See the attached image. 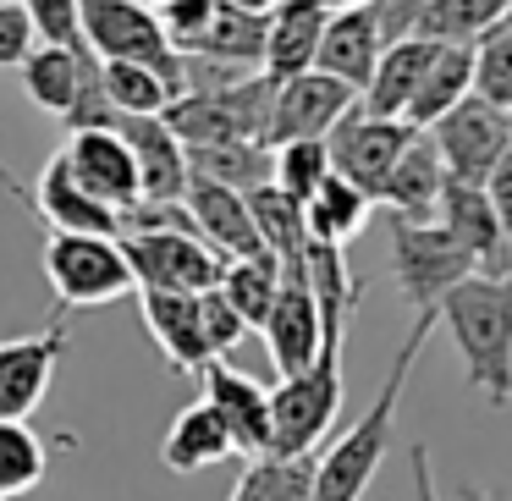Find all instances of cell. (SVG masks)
I'll return each mask as SVG.
<instances>
[{"mask_svg": "<svg viewBox=\"0 0 512 501\" xmlns=\"http://www.w3.org/2000/svg\"><path fill=\"white\" fill-rule=\"evenodd\" d=\"M430 331H435V309L419 314V320H413V331L402 336L397 364H391L386 380H380V397L364 408V419H353L320 457H314V501H364L369 496V485H375L380 463H386V452H391L402 386H408V375H413V364H419Z\"/></svg>", "mask_w": 512, "mask_h": 501, "instance_id": "1", "label": "cell"}, {"mask_svg": "<svg viewBox=\"0 0 512 501\" xmlns=\"http://www.w3.org/2000/svg\"><path fill=\"white\" fill-rule=\"evenodd\" d=\"M435 320H446L452 347L468 369V386L490 402H512V276H468L435 303Z\"/></svg>", "mask_w": 512, "mask_h": 501, "instance_id": "2", "label": "cell"}, {"mask_svg": "<svg viewBox=\"0 0 512 501\" xmlns=\"http://www.w3.org/2000/svg\"><path fill=\"white\" fill-rule=\"evenodd\" d=\"M270 105H276V78H270V72H248V78L221 83V89H188V94H177V100L160 111V122L177 133L182 149L237 144V138L265 144Z\"/></svg>", "mask_w": 512, "mask_h": 501, "instance_id": "3", "label": "cell"}, {"mask_svg": "<svg viewBox=\"0 0 512 501\" xmlns=\"http://www.w3.org/2000/svg\"><path fill=\"white\" fill-rule=\"evenodd\" d=\"M342 413V342H325L303 375L270 391V457H303Z\"/></svg>", "mask_w": 512, "mask_h": 501, "instance_id": "4", "label": "cell"}, {"mask_svg": "<svg viewBox=\"0 0 512 501\" xmlns=\"http://www.w3.org/2000/svg\"><path fill=\"white\" fill-rule=\"evenodd\" d=\"M45 281L61 309H100L133 292V265L122 237H83V232H45Z\"/></svg>", "mask_w": 512, "mask_h": 501, "instance_id": "5", "label": "cell"}, {"mask_svg": "<svg viewBox=\"0 0 512 501\" xmlns=\"http://www.w3.org/2000/svg\"><path fill=\"white\" fill-rule=\"evenodd\" d=\"M474 270L479 265L468 259V248L441 221H397L391 215V281L419 314H430Z\"/></svg>", "mask_w": 512, "mask_h": 501, "instance_id": "6", "label": "cell"}, {"mask_svg": "<svg viewBox=\"0 0 512 501\" xmlns=\"http://www.w3.org/2000/svg\"><path fill=\"white\" fill-rule=\"evenodd\" d=\"M78 17L83 39L100 61H144V67L166 72L182 94V56L171 50L155 6H144V0H78Z\"/></svg>", "mask_w": 512, "mask_h": 501, "instance_id": "7", "label": "cell"}, {"mask_svg": "<svg viewBox=\"0 0 512 501\" xmlns=\"http://www.w3.org/2000/svg\"><path fill=\"white\" fill-rule=\"evenodd\" d=\"M507 138H512V116L501 111V105L479 100V94H468L463 105H452V111L430 127V144H435V155H441L446 177L474 182V188H485V177L496 171Z\"/></svg>", "mask_w": 512, "mask_h": 501, "instance_id": "8", "label": "cell"}, {"mask_svg": "<svg viewBox=\"0 0 512 501\" xmlns=\"http://www.w3.org/2000/svg\"><path fill=\"white\" fill-rule=\"evenodd\" d=\"M122 254L138 287L155 292H210L226 270V254L188 232H122Z\"/></svg>", "mask_w": 512, "mask_h": 501, "instance_id": "9", "label": "cell"}, {"mask_svg": "<svg viewBox=\"0 0 512 501\" xmlns=\"http://www.w3.org/2000/svg\"><path fill=\"white\" fill-rule=\"evenodd\" d=\"M413 133H419V127H408V122H380V116H364V111L353 105V111H347L342 122L325 133L331 171H336V177H347L358 193L380 199V188H386L397 155L413 144Z\"/></svg>", "mask_w": 512, "mask_h": 501, "instance_id": "10", "label": "cell"}, {"mask_svg": "<svg viewBox=\"0 0 512 501\" xmlns=\"http://www.w3.org/2000/svg\"><path fill=\"white\" fill-rule=\"evenodd\" d=\"M259 331H265V342H270V364H276L281 380L303 375V369L320 358V347H325L320 303H314V292H309L303 265H281L276 298H270V314H265Z\"/></svg>", "mask_w": 512, "mask_h": 501, "instance_id": "11", "label": "cell"}, {"mask_svg": "<svg viewBox=\"0 0 512 501\" xmlns=\"http://www.w3.org/2000/svg\"><path fill=\"white\" fill-rule=\"evenodd\" d=\"M353 105H358V94L342 78H325L314 67L298 72V78H281L276 105H270V127H265V149L298 144V138H325Z\"/></svg>", "mask_w": 512, "mask_h": 501, "instance_id": "12", "label": "cell"}, {"mask_svg": "<svg viewBox=\"0 0 512 501\" xmlns=\"http://www.w3.org/2000/svg\"><path fill=\"white\" fill-rule=\"evenodd\" d=\"M61 353H67V320L61 314L45 331L0 342V419H28L45 402Z\"/></svg>", "mask_w": 512, "mask_h": 501, "instance_id": "13", "label": "cell"}, {"mask_svg": "<svg viewBox=\"0 0 512 501\" xmlns=\"http://www.w3.org/2000/svg\"><path fill=\"white\" fill-rule=\"evenodd\" d=\"M435 221L468 248V259L479 265V276H512V232L501 226V215H496V204H490L485 188L446 177L441 204H435Z\"/></svg>", "mask_w": 512, "mask_h": 501, "instance_id": "14", "label": "cell"}, {"mask_svg": "<svg viewBox=\"0 0 512 501\" xmlns=\"http://www.w3.org/2000/svg\"><path fill=\"white\" fill-rule=\"evenodd\" d=\"M61 155H67L78 188L89 193V199H100L105 210L122 215V210H133V204L144 199L133 149H127L122 133H72L67 144H61Z\"/></svg>", "mask_w": 512, "mask_h": 501, "instance_id": "15", "label": "cell"}, {"mask_svg": "<svg viewBox=\"0 0 512 501\" xmlns=\"http://www.w3.org/2000/svg\"><path fill=\"white\" fill-rule=\"evenodd\" d=\"M199 386H204V402L221 413V424H226V435H232L237 452L270 457V391L259 386L254 375L232 369L226 358H215V364L204 369Z\"/></svg>", "mask_w": 512, "mask_h": 501, "instance_id": "16", "label": "cell"}, {"mask_svg": "<svg viewBox=\"0 0 512 501\" xmlns=\"http://www.w3.org/2000/svg\"><path fill=\"white\" fill-rule=\"evenodd\" d=\"M138 309H144L149 336L160 342L171 369L182 375H204L215 364L210 342H204V320H199V292H155L138 287Z\"/></svg>", "mask_w": 512, "mask_h": 501, "instance_id": "17", "label": "cell"}, {"mask_svg": "<svg viewBox=\"0 0 512 501\" xmlns=\"http://www.w3.org/2000/svg\"><path fill=\"white\" fill-rule=\"evenodd\" d=\"M386 45H391V39L380 34L375 6H347V12H331V23H325L314 72L342 78L353 94H364V83H369V72H375V61H380V50H386Z\"/></svg>", "mask_w": 512, "mask_h": 501, "instance_id": "18", "label": "cell"}, {"mask_svg": "<svg viewBox=\"0 0 512 501\" xmlns=\"http://www.w3.org/2000/svg\"><path fill=\"white\" fill-rule=\"evenodd\" d=\"M182 204L193 210L199 237L215 248V254H226V259H259V254H265V243H259V232H254V215H248L243 193L221 188V182H210V177H188Z\"/></svg>", "mask_w": 512, "mask_h": 501, "instance_id": "19", "label": "cell"}, {"mask_svg": "<svg viewBox=\"0 0 512 501\" xmlns=\"http://www.w3.org/2000/svg\"><path fill=\"white\" fill-rule=\"evenodd\" d=\"M116 133H122L127 149H133L144 199L166 204V199H182V193H188V177H193V171H188V149L177 144V133H171L160 116H122Z\"/></svg>", "mask_w": 512, "mask_h": 501, "instance_id": "20", "label": "cell"}, {"mask_svg": "<svg viewBox=\"0 0 512 501\" xmlns=\"http://www.w3.org/2000/svg\"><path fill=\"white\" fill-rule=\"evenodd\" d=\"M303 276H309V292H314V303H320L325 342H347V325H353L369 281L353 276V265H347L342 248L320 243V237H309V248H303Z\"/></svg>", "mask_w": 512, "mask_h": 501, "instance_id": "21", "label": "cell"}, {"mask_svg": "<svg viewBox=\"0 0 512 501\" xmlns=\"http://www.w3.org/2000/svg\"><path fill=\"white\" fill-rule=\"evenodd\" d=\"M441 188H446V166L435 155L430 133H413V144L397 155L386 188H380V210L397 215V221H435V204H441Z\"/></svg>", "mask_w": 512, "mask_h": 501, "instance_id": "22", "label": "cell"}, {"mask_svg": "<svg viewBox=\"0 0 512 501\" xmlns=\"http://www.w3.org/2000/svg\"><path fill=\"white\" fill-rule=\"evenodd\" d=\"M430 56H435L430 39H391V45L380 50L375 72H369L364 94H358V111L380 116V122H402L413 89H419V78H424V67H430Z\"/></svg>", "mask_w": 512, "mask_h": 501, "instance_id": "23", "label": "cell"}, {"mask_svg": "<svg viewBox=\"0 0 512 501\" xmlns=\"http://www.w3.org/2000/svg\"><path fill=\"white\" fill-rule=\"evenodd\" d=\"M325 23H331V12H325L320 0H281L276 12H270V34H265V67L270 78H298V72L314 67V56H320V39H325Z\"/></svg>", "mask_w": 512, "mask_h": 501, "instance_id": "24", "label": "cell"}, {"mask_svg": "<svg viewBox=\"0 0 512 501\" xmlns=\"http://www.w3.org/2000/svg\"><path fill=\"white\" fill-rule=\"evenodd\" d=\"M23 94L50 116H67L72 100L83 94V83L100 72L94 50H61V45H34V56L23 61Z\"/></svg>", "mask_w": 512, "mask_h": 501, "instance_id": "25", "label": "cell"}, {"mask_svg": "<svg viewBox=\"0 0 512 501\" xmlns=\"http://www.w3.org/2000/svg\"><path fill=\"white\" fill-rule=\"evenodd\" d=\"M468 94H474V45H435V56H430V67H424L402 122L430 133V127L441 122L452 105H463Z\"/></svg>", "mask_w": 512, "mask_h": 501, "instance_id": "26", "label": "cell"}, {"mask_svg": "<svg viewBox=\"0 0 512 501\" xmlns=\"http://www.w3.org/2000/svg\"><path fill=\"white\" fill-rule=\"evenodd\" d=\"M232 452H237V446H232V435H226L221 413H215L204 397L188 402V408L171 419L166 441H160V463H166L171 474H199V468L226 463Z\"/></svg>", "mask_w": 512, "mask_h": 501, "instance_id": "27", "label": "cell"}, {"mask_svg": "<svg viewBox=\"0 0 512 501\" xmlns=\"http://www.w3.org/2000/svg\"><path fill=\"white\" fill-rule=\"evenodd\" d=\"M265 34H270V17L237 12V6L215 0L210 28L199 34V45H193L188 56L215 61V67H226V72H259L265 67Z\"/></svg>", "mask_w": 512, "mask_h": 501, "instance_id": "28", "label": "cell"}, {"mask_svg": "<svg viewBox=\"0 0 512 501\" xmlns=\"http://www.w3.org/2000/svg\"><path fill=\"white\" fill-rule=\"evenodd\" d=\"M248 199V215H254V232L265 243V254H276L281 265H303V248H309V215H303L298 199L265 182V188L243 193Z\"/></svg>", "mask_w": 512, "mask_h": 501, "instance_id": "29", "label": "cell"}, {"mask_svg": "<svg viewBox=\"0 0 512 501\" xmlns=\"http://www.w3.org/2000/svg\"><path fill=\"white\" fill-rule=\"evenodd\" d=\"M188 171L193 177L221 182V188H232V193H254V188L270 182L276 155H270L265 144H254V138H237V144H199V149H188Z\"/></svg>", "mask_w": 512, "mask_h": 501, "instance_id": "30", "label": "cell"}, {"mask_svg": "<svg viewBox=\"0 0 512 501\" xmlns=\"http://www.w3.org/2000/svg\"><path fill=\"white\" fill-rule=\"evenodd\" d=\"M369 210H375V199L369 193H358L347 177H325L320 188H314V199L303 204V215H309V237H320V243H336L347 248L358 232L369 226Z\"/></svg>", "mask_w": 512, "mask_h": 501, "instance_id": "31", "label": "cell"}, {"mask_svg": "<svg viewBox=\"0 0 512 501\" xmlns=\"http://www.w3.org/2000/svg\"><path fill=\"white\" fill-rule=\"evenodd\" d=\"M512 17V0H435L430 12L413 23L408 39H430V45H474L496 23Z\"/></svg>", "mask_w": 512, "mask_h": 501, "instance_id": "32", "label": "cell"}, {"mask_svg": "<svg viewBox=\"0 0 512 501\" xmlns=\"http://www.w3.org/2000/svg\"><path fill=\"white\" fill-rule=\"evenodd\" d=\"M232 501H314V452L303 457H248Z\"/></svg>", "mask_w": 512, "mask_h": 501, "instance_id": "33", "label": "cell"}, {"mask_svg": "<svg viewBox=\"0 0 512 501\" xmlns=\"http://www.w3.org/2000/svg\"><path fill=\"white\" fill-rule=\"evenodd\" d=\"M276 281H281V259L276 254H259V259H226L221 270V298L237 309V320L248 325V331H259L270 314V298H276Z\"/></svg>", "mask_w": 512, "mask_h": 501, "instance_id": "34", "label": "cell"}, {"mask_svg": "<svg viewBox=\"0 0 512 501\" xmlns=\"http://www.w3.org/2000/svg\"><path fill=\"white\" fill-rule=\"evenodd\" d=\"M100 83L122 116H160L177 100V83L144 61H100Z\"/></svg>", "mask_w": 512, "mask_h": 501, "instance_id": "35", "label": "cell"}, {"mask_svg": "<svg viewBox=\"0 0 512 501\" xmlns=\"http://www.w3.org/2000/svg\"><path fill=\"white\" fill-rule=\"evenodd\" d=\"M45 463H50V452L28 430V419H0V501L34 490L45 479Z\"/></svg>", "mask_w": 512, "mask_h": 501, "instance_id": "36", "label": "cell"}, {"mask_svg": "<svg viewBox=\"0 0 512 501\" xmlns=\"http://www.w3.org/2000/svg\"><path fill=\"white\" fill-rule=\"evenodd\" d=\"M276 155V171H270V182H276L287 199L309 204L314 188H320L325 177H331V149H325V138H298V144H276L270 149Z\"/></svg>", "mask_w": 512, "mask_h": 501, "instance_id": "37", "label": "cell"}, {"mask_svg": "<svg viewBox=\"0 0 512 501\" xmlns=\"http://www.w3.org/2000/svg\"><path fill=\"white\" fill-rule=\"evenodd\" d=\"M474 94L512 116V17L474 39Z\"/></svg>", "mask_w": 512, "mask_h": 501, "instance_id": "38", "label": "cell"}, {"mask_svg": "<svg viewBox=\"0 0 512 501\" xmlns=\"http://www.w3.org/2000/svg\"><path fill=\"white\" fill-rule=\"evenodd\" d=\"M28 23H34L39 45H61V50H89L83 39V17H78V0H23Z\"/></svg>", "mask_w": 512, "mask_h": 501, "instance_id": "39", "label": "cell"}, {"mask_svg": "<svg viewBox=\"0 0 512 501\" xmlns=\"http://www.w3.org/2000/svg\"><path fill=\"white\" fill-rule=\"evenodd\" d=\"M155 17H160V28H166L171 50H177V56H188V50L199 45V34L210 28L215 0H171V6H160Z\"/></svg>", "mask_w": 512, "mask_h": 501, "instance_id": "40", "label": "cell"}, {"mask_svg": "<svg viewBox=\"0 0 512 501\" xmlns=\"http://www.w3.org/2000/svg\"><path fill=\"white\" fill-rule=\"evenodd\" d=\"M199 320H204V342H210L215 358H226V353H232V347L248 336V325L237 320V309L221 298V287L199 292Z\"/></svg>", "mask_w": 512, "mask_h": 501, "instance_id": "41", "label": "cell"}, {"mask_svg": "<svg viewBox=\"0 0 512 501\" xmlns=\"http://www.w3.org/2000/svg\"><path fill=\"white\" fill-rule=\"evenodd\" d=\"M34 45H39V34L28 23L23 0H0V67H23L34 56Z\"/></svg>", "mask_w": 512, "mask_h": 501, "instance_id": "42", "label": "cell"}, {"mask_svg": "<svg viewBox=\"0 0 512 501\" xmlns=\"http://www.w3.org/2000/svg\"><path fill=\"white\" fill-rule=\"evenodd\" d=\"M435 0H375V17H380V34L386 39H408L413 23L430 12Z\"/></svg>", "mask_w": 512, "mask_h": 501, "instance_id": "43", "label": "cell"}, {"mask_svg": "<svg viewBox=\"0 0 512 501\" xmlns=\"http://www.w3.org/2000/svg\"><path fill=\"white\" fill-rule=\"evenodd\" d=\"M485 193H490V204H496L501 226H507V232H512V138H507V149H501L496 171H490V177H485Z\"/></svg>", "mask_w": 512, "mask_h": 501, "instance_id": "44", "label": "cell"}, {"mask_svg": "<svg viewBox=\"0 0 512 501\" xmlns=\"http://www.w3.org/2000/svg\"><path fill=\"white\" fill-rule=\"evenodd\" d=\"M408 468H413V501H441V496H435L430 446H424V441H413V446H408Z\"/></svg>", "mask_w": 512, "mask_h": 501, "instance_id": "45", "label": "cell"}, {"mask_svg": "<svg viewBox=\"0 0 512 501\" xmlns=\"http://www.w3.org/2000/svg\"><path fill=\"white\" fill-rule=\"evenodd\" d=\"M226 6H237V12H254V17H270L281 0H226Z\"/></svg>", "mask_w": 512, "mask_h": 501, "instance_id": "46", "label": "cell"}, {"mask_svg": "<svg viewBox=\"0 0 512 501\" xmlns=\"http://www.w3.org/2000/svg\"><path fill=\"white\" fill-rule=\"evenodd\" d=\"M457 501H507L501 490H479V485H457Z\"/></svg>", "mask_w": 512, "mask_h": 501, "instance_id": "47", "label": "cell"}, {"mask_svg": "<svg viewBox=\"0 0 512 501\" xmlns=\"http://www.w3.org/2000/svg\"><path fill=\"white\" fill-rule=\"evenodd\" d=\"M325 12H347V6H375V0H320Z\"/></svg>", "mask_w": 512, "mask_h": 501, "instance_id": "48", "label": "cell"}, {"mask_svg": "<svg viewBox=\"0 0 512 501\" xmlns=\"http://www.w3.org/2000/svg\"><path fill=\"white\" fill-rule=\"evenodd\" d=\"M144 6H155V12H160V6H171V0H144Z\"/></svg>", "mask_w": 512, "mask_h": 501, "instance_id": "49", "label": "cell"}]
</instances>
